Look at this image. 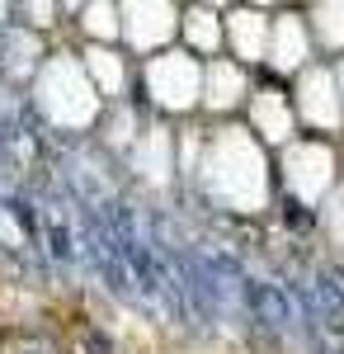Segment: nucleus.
<instances>
[{
  "label": "nucleus",
  "instance_id": "obj_5",
  "mask_svg": "<svg viewBox=\"0 0 344 354\" xmlns=\"http://www.w3.org/2000/svg\"><path fill=\"white\" fill-rule=\"evenodd\" d=\"M66 241H71V236H66V227H52V255H57V260H61V255H71V245H66Z\"/></svg>",
  "mask_w": 344,
  "mask_h": 354
},
{
  "label": "nucleus",
  "instance_id": "obj_1",
  "mask_svg": "<svg viewBox=\"0 0 344 354\" xmlns=\"http://www.w3.org/2000/svg\"><path fill=\"white\" fill-rule=\"evenodd\" d=\"M245 307H250L255 326H265V330H288L292 326V302L278 283H245Z\"/></svg>",
  "mask_w": 344,
  "mask_h": 354
},
{
  "label": "nucleus",
  "instance_id": "obj_4",
  "mask_svg": "<svg viewBox=\"0 0 344 354\" xmlns=\"http://www.w3.org/2000/svg\"><path fill=\"white\" fill-rule=\"evenodd\" d=\"M80 345H85V354H113V335H108V330H99V326H90Z\"/></svg>",
  "mask_w": 344,
  "mask_h": 354
},
{
  "label": "nucleus",
  "instance_id": "obj_2",
  "mask_svg": "<svg viewBox=\"0 0 344 354\" xmlns=\"http://www.w3.org/2000/svg\"><path fill=\"white\" fill-rule=\"evenodd\" d=\"M10 218L24 227V236H38V208H28L24 198H10Z\"/></svg>",
  "mask_w": 344,
  "mask_h": 354
},
{
  "label": "nucleus",
  "instance_id": "obj_6",
  "mask_svg": "<svg viewBox=\"0 0 344 354\" xmlns=\"http://www.w3.org/2000/svg\"><path fill=\"white\" fill-rule=\"evenodd\" d=\"M24 354H48V350H24Z\"/></svg>",
  "mask_w": 344,
  "mask_h": 354
},
{
  "label": "nucleus",
  "instance_id": "obj_3",
  "mask_svg": "<svg viewBox=\"0 0 344 354\" xmlns=\"http://www.w3.org/2000/svg\"><path fill=\"white\" fill-rule=\"evenodd\" d=\"M283 222H288L292 232H312V208H302V203H297V198H288V203H283Z\"/></svg>",
  "mask_w": 344,
  "mask_h": 354
}]
</instances>
